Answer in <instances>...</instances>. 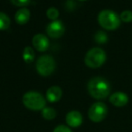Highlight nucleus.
Segmentation results:
<instances>
[{"label": "nucleus", "instance_id": "19", "mask_svg": "<svg viewBox=\"0 0 132 132\" xmlns=\"http://www.w3.org/2000/svg\"><path fill=\"white\" fill-rule=\"evenodd\" d=\"M11 2L16 6L24 7L25 5H28V4L30 3V0H11Z\"/></svg>", "mask_w": 132, "mask_h": 132}, {"label": "nucleus", "instance_id": "3", "mask_svg": "<svg viewBox=\"0 0 132 132\" xmlns=\"http://www.w3.org/2000/svg\"><path fill=\"white\" fill-rule=\"evenodd\" d=\"M100 25L106 30H115L120 24V18L112 10L104 9L100 11L98 15Z\"/></svg>", "mask_w": 132, "mask_h": 132}, {"label": "nucleus", "instance_id": "14", "mask_svg": "<svg viewBox=\"0 0 132 132\" xmlns=\"http://www.w3.org/2000/svg\"><path fill=\"white\" fill-rule=\"evenodd\" d=\"M23 59L26 63H32L34 59V51L31 47L27 46L23 51Z\"/></svg>", "mask_w": 132, "mask_h": 132}, {"label": "nucleus", "instance_id": "6", "mask_svg": "<svg viewBox=\"0 0 132 132\" xmlns=\"http://www.w3.org/2000/svg\"><path fill=\"white\" fill-rule=\"evenodd\" d=\"M108 114V107L104 103L97 102L90 107L88 116L93 122H100L106 118Z\"/></svg>", "mask_w": 132, "mask_h": 132}, {"label": "nucleus", "instance_id": "15", "mask_svg": "<svg viewBox=\"0 0 132 132\" xmlns=\"http://www.w3.org/2000/svg\"><path fill=\"white\" fill-rule=\"evenodd\" d=\"M10 25V18L3 12H0V30H6Z\"/></svg>", "mask_w": 132, "mask_h": 132}, {"label": "nucleus", "instance_id": "21", "mask_svg": "<svg viewBox=\"0 0 132 132\" xmlns=\"http://www.w3.org/2000/svg\"><path fill=\"white\" fill-rule=\"evenodd\" d=\"M81 1H84V0H81Z\"/></svg>", "mask_w": 132, "mask_h": 132}, {"label": "nucleus", "instance_id": "20", "mask_svg": "<svg viewBox=\"0 0 132 132\" xmlns=\"http://www.w3.org/2000/svg\"><path fill=\"white\" fill-rule=\"evenodd\" d=\"M53 132H72V131H71V129L65 125H59L55 128Z\"/></svg>", "mask_w": 132, "mask_h": 132}, {"label": "nucleus", "instance_id": "17", "mask_svg": "<svg viewBox=\"0 0 132 132\" xmlns=\"http://www.w3.org/2000/svg\"><path fill=\"white\" fill-rule=\"evenodd\" d=\"M120 20L125 23H130L132 22V12L130 10H125L120 14Z\"/></svg>", "mask_w": 132, "mask_h": 132}, {"label": "nucleus", "instance_id": "13", "mask_svg": "<svg viewBox=\"0 0 132 132\" xmlns=\"http://www.w3.org/2000/svg\"><path fill=\"white\" fill-rule=\"evenodd\" d=\"M56 111L53 107H44L42 110V116L45 120H53L56 117Z\"/></svg>", "mask_w": 132, "mask_h": 132}, {"label": "nucleus", "instance_id": "10", "mask_svg": "<svg viewBox=\"0 0 132 132\" xmlns=\"http://www.w3.org/2000/svg\"><path fill=\"white\" fill-rule=\"evenodd\" d=\"M109 102L116 107H123L129 103V96L123 92H116L110 95Z\"/></svg>", "mask_w": 132, "mask_h": 132}, {"label": "nucleus", "instance_id": "16", "mask_svg": "<svg viewBox=\"0 0 132 132\" xmlns=\"http://www.w3.org/2000/svg\"><path fill=\"white\" fill-rule=\"evenodd\" d=\"M94 39H95L96 42H98L100 44H103L108 42V35L105 31H98L94 35Z\"/></svg>", "mask_w": 132, "mask_h": 132}, {"label": "nucleus", "instance_id": "18", "mask_svg": "<svg viewBox=\"0 0 132 132\" xmlns=\"http://www.w3.org/2000/svg\"><path fill=\"white\" fill-rule=\"evenodd\" d=\"M48 18L51 20H55L57 19V17L59 16V11L58 9H56L55 7H50L47 9V12H46Z\"/></svg>", "mask_w": 132, "mask_h": 132}, {"label": "nucleus", "instance_id": "7", "mask_svg": "<svg viewBox=\"0 0 132 132\" xmlns=\"http://www.w3.org/2000/svg\"><path fill=\"white\" fill-rule=\"evenodd\" d=\"M65 31L64 23L59 20H54L52 23H50L46 27V31L47 34L52 38H59L64 34Z\"/></svg>", "mask_w": 132, "mask_h": 132}, {"label": "nucleus", "instance_id": "2", "mask_svg": "<svg viewBox=\"0 0 132 132\" xmlns=\"http://www.w3.org/2000/svg\"><path fill=\"white\" fill-rule=\"evenodd\" d=\"M24 105L32 111H40L46 105V100L40 93L35 91H30L24 94L22 98Z\"/></svg>", "mask_w": 132, "mask_h": 132}, {"label": "nucleus", "instance_id": "9", "mask_svg": "<svg viewBox=\"0 0 132 132\" xmlns=\"http://www.w3.org/2000/svg\"><path fill=\"white\" fill-rule=\"evenodd\" d=\"M66 123L72 128H77L81 125L83 121L82 115L77 111H72L66 115Z\"/></svg>", "mask_w": 132, "mask_h": 132}, {"label": "nucleus", "instance_id": "12", "mask_svg": "<svg viewBox=\"0 0 132 132\" xmlns=\"http://www.w3.org/2000/svg\"><path fill=\"white\" fill-rule=\"evenodd\" d=\"M30 18V11L26 7L20 8L15 14V20L19 24H25L28 22Z\"/></svg>", "mask_w": 132, "mask_h": 132}, {"label": "nucleus", "instance_id": "4", "mask_svg": "<svg viewBox=\"0 0 132 132\" xmlns=\"http://www.w3.org/2000/svg\"><path fill=\"white\" fill-rule=\"evenodd\" d=\"M106 61V53L100 48H92L86 53L84 62L86 66L92 68H97Z\"/></svg>", "mask_w": 132, "mask_h": 132}, {"label": "nucleus", "instance_id": "1", "mask_svg": "<svg viewBox=\"0 0 132 132\" xmlns=\"http://www.w3.org/2000/svg\"><path fill=\"white\" fill-rule=\"evenodd\" d=\"M87 89L92 97L97 100L107 98L110 94V84L102 77H92L87 85Z\"/></svg>", "mask_w": 132, "mask_h": 132}, {"label": "nucleus", "instance_id": "11", "mask_svg": "<svg viewBox=\"0 0 132 132\" xmlns=\"http://www.w3.org/2000/svg\"><path fill=\"white\" fill-rule=\"evenodd\" d=\"M62 95V91L57 85L50 87L46 92V98L50 103H56V102L60 101Z\"/></svg>", "mask_w": 132, "mask_h": 132}, {"label": "nucleus", "instance_id": "8", "mask_svg": "<svg viewBox=\"0 0 132 132\" xmlns=\"http://www.w3.org/2000/svg\"><path fill=\"white\" fill-rule=\"evenodd\" d=\"M33 45L38 51H45L49 48V40L45 35L37 33L33 37Z\"/></svg>", "mask_w": 132, "mask_h": 132}, {"label": "nucleus", "instance_id": "5", "mask_svg": "<svg viewBox=\"0 0 132 132\" xmlns=\"http://www.w3.org/2000/svg\"><path fill=\"white\" fill-rule=\"evenodd\" d=\"M36 70L41 76L47 77L53 74L54 71L56 63L52 56L50 55H44L41 56L36 60Z\"/></svg>", "mask_w": 132, "mask_h": 132}]
</instances>
